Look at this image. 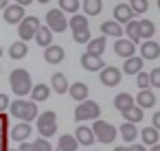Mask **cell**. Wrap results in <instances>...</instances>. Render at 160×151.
Masks as SVG:
<instances>
[{"label":"cell","instance_id":"35","mask_svg":"<svg viewBox=\"0 0 160 151\" xmlns=\"http://www.w3.org/2000/svg\"><path fill=\"white\" fill-rule=\"evenodd\" d=\"M118 131H121V136H123V138H125L127 142H132V140H136V136H138V129H136V127H134L132 123H123Z\"/></svg>","mask_w":160,"mask_h":151},{"label":"cell","instance_id":"27","mask_svg":"<svg viewBox=\"0 0 160 151\" xmlns=\"http://www.w3.org/2000/svg\"><path fill=\"white\" fill-rule=\"evenodd\" d=\"M86 46H88L86 53H90V55H94V57H101L103 51H105V37H94V40H90Z\"/></svg>","mask_w":160,"mask_h":151},{"label":"cell","instance_id":"29","mask_svg":"<svg viewBox=\"0 0 160 151\" xmlns=\"http://www.w3.org/2000/svg\"><path fill=\"white\" fill-rule=\"evenodd\" d=\"M138 29H140V40H145V42H149L153 37V33H156V24L151 20H140Z\"/></svg>","mask_w":160,"mask_h":151},{"label":"cell","instance_id":"1","mask_svg":"<svg viewBox=\"0 0 160 151\" xmlns=\"http://www.w3.org/2000/svg\"><path fill=\"white\" fill-rule=\"evenodd\" d=\"M9 83H11V90H13L16 96H27V94H31V90H33L31 75H29V70H24V68H16V70L9 75Z\"/></svg>","mask_w":160,"mask_h":151},{"label":"cell","instance_id":"17","mask_svg":"<svg viewBox=\"0 0 160 151\" xmlns=\"http://www.w3.org/2000/svg\"><path fill=\"white\" fill-rule=\"evenodd\" d=\"M31 131H33V129H31L29 123H18V125L11 127V138L22 144V142H27V138L31 136Z\"/></svg>","mask_w":160,"mask_h":151},{"label":"cell","instance_id":"38","mask_svg":"<svg viewBox=\"0 0 160 151\" xmlns=\"http://www.w3.org/2000/svg\"><path fill=\"white\" fill-rule=\"evenodd\" d=\"M136 83H138L140 90H149V85H151V83H149V75H147V72H138V75H136Z\"/></svg>","mask_w":160,"mask_h":151},{"label":"cell","instance_id":"28","mask_svg":"<svg viewBox=\"0 0 160 151\" xmlns=\"http://www.w3.org/2000/svg\"><path fill=\"white\" fill-rule=\"evenodd\" d=\"M27 53H29V46H27L24 42H20V40L9 46V57H11V59H24Z\"/></svg>","mask_w":160,"mask_h":151},{"label":"cell","instance_id":"11","mask_svg":"<svg viewBox=\"0 0 160 151\" xmlns=\"http://www.w3.org/2000/svg\"><path fill=\"white\" fill-rule=\"evenodd\" d=\"M81 66H83V70H88V72H101V70L105 68L103 59H101V57H94V55H90V53H83V55H81Z\"/></svg>","mask_w":160,"mask_h":151},{"label":"cell","instance_id":"21","mask_svg":"<svg viewBox=\"0 0 160 151\" xmlns=\"http://www.w3.org/2000/svg\"><path fill=\"white\" fill-rule=\"evenodd\" d=\"M101 33H103V37H105V35H110V37H116V40H121V35H123L125 31H123V27H121L118 22H114V20H108V22H103V24H101Z\"/></svg>","mask_w":160,"mask_h":151},{"label":"cell","instance_id":"6","mask_svg":"<svg viewBox=\"0 0 160 151\" xmlns=\"http://www.w3.org/2000/svg\"><path fill=\"white\" fill-rule=\"evenodd\" d=\"M99 114H101L99 103H94L90 99L75 107V120H79V123H83V120H99Z\"/></svg>","mask_w":160,"mask_h":151},{"label":"cell","instance_id":"16","mask_svg":"<svg viewBox=\"0 0 160 151\" xmlns=\"http://www.w3.org/2000/svg\"><path fill=\"white\" fill-rule=\"evenodd\" d=\"M134 51H136V44H132L129 40H116V44H114V53L123 59L134 57Z\"/></svg>","mask_w":160,"mask_h":151},{"label":"cell","instance_id":"9","mask_svg":"<svg viewBox=\"0 0 160 151\" xmlns=\"http://www.w3.org/2000/svg\"><path fill=\"white\" fill-rule=\"evenodd\" d=\"M99 79H101V83H103V85L114 88V85H118V83H121V70H118V68H114V66H105V68L99 72Z\"/></svg>","mask_w":160,"mask_h":151},{"label":"cell","instance_id":"24","mask_svg":"<svg viewBox=\"0 0 160 151\" xmlns=\"http://www.w3.org/2000/svg\"><path fill=\"white\" fill-rule=\"evenodd\" d=\"M51 88H53L57 94H64V92H68L70 83H68L66 75H62V72H55V75L51 77Z\"/></svg>","mask_w":160,"mask_h":151},{"label":"cell","instance_id":"44","mask_svg":"<svg viewBox=\"0 0 160 151\" xmlns=\"http://www.w3.org/2000/svg\"><path fill=\"white\" fill-rule=\"evenodd\" d=\"M2 129H5V116L0 114V134H2Z\"/></svg>","mask_w":160,"mask_h":151},{"label":"cell","instance_id":"22","mask_svg":"<svg viewBox=\"0 0 160 151\" xmlns=\"http://www.w3.org/2000/svg\"><path fill=\"white\" fill-rule=\"evenodd\" d=\"M75 140H77L79 144H83V147H90V144L94 142V134H92L90 127L79 125V127H77V134H75Z\"/></svg>","mask_w":160,"mask_h":151},{"label":"cell","instance_id":"3","mask_svg":"<svg viewBox=\"0 0 160 151\" xmlns=\"http://www.w3.org/2000/svg\"><path fill=\"white\" fill-rule=\"evenodd\" d=\"M68 27L72 29V37H75V42L77 44H88L92 37H90V27H88V18L86 16H72L70 18V22H68Z\"/></svg>","mask_w":160,"mask_h":151},{"label":"cell","instance_id":"12","mask_svg":"<svg viewBox=\"0 0 160 151\" xmlns=\"http://www.w3.org/2000/svg\"><path fill=\"white\" fill-rule=\"evenodd\" d=\"M68 94L77 101V103H83V101H88V94H90V90H88V85L83 83V81H75V83H70V88H68Z\"/></svg>","mask_w":160,"mask_h":151},{"label":"cell","instance_id":"25","mask_svg":"<svg viewBox=\"0 0 160 151\" xmlns=\"http://www.w3.org/2000/svg\"><path fill=\"white\" fill-rule=\"evenodd\" d=\"M123 72L125 75H138L142 72V59L140 57H129L123 61Z\"/></svg>","mask_w":160,"mask_h":151},{"label":"cell","instance_id":"47","mask_svg":"<svg viewBox=\"0 0 160 151\" xmlns=\"http://www.w3.org/2000/svg\"><path fill=\"white\" fill-rule=\"evenodd\" d=\"M149 151H160V144H153V147H151Z\"/></svg>","mask_w":160,"mask_h":151},{"label":"cell","instance_id":"34","mask_svg":"<svg viewBox=\"0 0 160 151\" xmlns=\"http://www.w3.org/2000/svg\"><path fill=\"white\" fill-rule=\"evenodd\" d=\"M77 147H79V142L75 140V136H70V134L59 136V149L62 151H77Z\"/></svg>","mask_w":160,"mask_h":151},{"label":"cell","instance_id":"36","mask_svg":"<svg viewBox=\"0 0 160 151\" xmlns=\"http://www.w3.org/2000/svg\"><path fill=\"white\" fill-rule=\"evenodd\" d=\"M123 116H125V123H132V125H134V123H140L145 114H142V110H140V107H136V105H134V107H132V110H127Z\"/></svg>","mask_w":160,"mask_h":151},{"label":"cell","instance_id":"48","mask_svg":"<svg viewBox=\"0 0 160 151\" xmlns=\"http://www.w3.org/2000/svg\"><path fill=\"white\" fill-rule=\"evenodd\" d=\"M0 57H2V46H0Z\"/></svg>","mask_w":160,"mask_h":151},{"label":"cell","instance_id":"32","mask_svg":"<svg viewBox=\"0 0 160 151\" xmlns=\"http://www.w3.org/2000/svg\"><path fill=\"white\" fill-rule=\"evenodd\" d=\"M79 9H81V2H79V0H59V11H62V13H72V16H77Z\"/></svg>","mask_w":160,"mask_h":151},{"label":"cell","instance_id":"50","mask_svg":"<svg viewBox=\"0 0 160 151\" xmlns=\"http://www.w3.org/2000/svg\"><path fill=\"white\" fill-rule=\"evenodd\" d=\"M7 151H18V149H7Z\"/></svg>","mask_w":160,"mask_h":151},{"label":"cell","instance_id":"31","mask_svg":"<svg viewBox=\"0 0 160 151\" xmlns=\"http://www.w3.org/2000/svg\"><path fill=\"white\" fill-rule=\"evenodd\" d=\"M140 138H142V142H145V144H149V147H153V144H158V138H160V131H156L153 127H145V129L140 131Z\"/></svg>","mask_w":160,"mask_h":151},{"label":"cell","instance_id":"46","mask_svg":"<svg viewBox=\"0 0 160 151\" xmlns=\"http://www.w3.org/2000/svg\"><path fill=\"white\" fill-rule=\"evenodd\" d=\"M114 151H129V149H127V147H116Z\"/></svg>","mask_w":160,"mask_h":151},{"label":"cell","instance_id":"5","mask_svg":"<svg viewBox=\"0 0 160 151\" xmlns=\"http://www.w3.org/2000/svg\"><path fill=\"white\" fill-rule=\"evenodd\" d=\"M92 129V134H94V140H99V142H103V144H110V142H114V138H116V127L112 125V123H108V120H94V125L90 127Z\"/></svg>","mask_w":160,"mask_h":151},{"label":"cell","instance_id":"42","mask_svg":"<svg viewBox=\"0 0 160 151\" xmlns=\"http://www.w3.org/2000/svg\"><path fill=\"white\" fill-rule=\"evenodd\" d=\"M0 151H7V136L0 134Z\"/></svg>","mask_w":160,"mask_h":151},{"label":"cell","instance_id":"43","mask_svg":"<svg viewBox=\"0 0 160 151\" xmlns=\"http://www.w3.org/2000/svg\"><path fill=\"white\" fill-rule=\"evenodd\" d=\"M129 151H147V149H145L142 144H132V147H129Z\"/></svg>","mask_w":160,"mask_h":151},{"label":"cell","instance_id":"52","mask_svg":"<svg viewBox=\"0 0 160 151\" xmlns=\"http://www.w3.org/2000/svg\"><path fill=\"white\" fill-rule=\"evenodd\" d=\"M158 44H160V42H158Z\"/></svg>","mask_w":160,"mask_h":151},{"label":"cell","instance_id":"41","mask_svg":"<svg viewBox=\"0 0 160 151\" xmlns=\"http://www.w3.org/2000/svg\"><path fill=\"white\" fill-rule=\"evenodd\" d=\"M151 127H153L156 131H160V112L153 114V125H151Z\"/></svg>","mask_w":160,"mask_h":151},{"label":"cell","instance_id":"15","mask_svg":"<svg viewBox=\"0 0 160 151\" xmlns=\"http://www.w3.org/2000/svg\"><path fill=\"white\" fill-rule=\"evenodd\" d=\"M64 57H66V53L57 44H51L48 48H44V61H48V64H62Z\"/></svg>","mask_w":160,"mask_h":151},{"label":"cell","instance_id":"40","mask_svg":"<svg viewBox=\"0 0 160 151\" xmlns=\"http://www.w3.org/2000/svg\"><path fill=\"white\" fill-rule=\"evenodd\" d=\"M9 105H11V101H9V96H7V94H2V92H0V114H2L5 110H9Z\"/></svg>","mask_w":160,"mask_h":151},{"label":"cell","instance_id":"49","mask_svg":"<svg viewBox=\"0 0 160 151\" xmlns=\"http://www.w3.org/2000/svg\"><path fill=\"white\" fill-rule=\"evenodd\" d=\"M53 151H62V149H59V147H57V149H53Z\"/></svg>","mask_w":160,"mask_h":151},{"label":"cell","instance_id":"37","mask_svg":"<svg viewBox=\"0 0 160 151\" xmlns=\"http://www.w3.org/2000/svg\"><path fill=\"white\" fill-rule=\"evenodd\" d=\"M129 9H132L134 13H145V11L149 9V2H147V0H132V2H129Z\"/></svg>","mask_w":160,"mask_h":151},{"label":"cell","instance_id":"51","mask_svg":"<svg viewBox=\"0 0 160 151\" xmlns=\"http://www.w3.org/2000/svg\"><path fill=\"white\" fill-rule=\"evenodd\" d=\"M158 9H160V0H158Z\"/></svg>","mask_w":160,"mask_h":151},{"label":"cell","instance_id":"10","mask_svg":"<svg viewBox=\"0 0 160 151\" xmlns=\"http://www.w3.org/2000/svg\"><path fill=\"white\" fill-rule=\"evenodd\" d=\"M22 20H24V7H20L18 2H11V5L5 9V22L18 27Z\"/></svg>","mask_w":160,"mask_h":151},{"label":"cell","instance_id":"20","mask_svg":"<svg viewBox=\"0 0 160 151\" xmlns=\"http://www.w3.org/2000/svg\"><path fill=\"white\" fill-rule=\"evenodd\" d=\"M18 151H53V147H51L48 140L38 138V140H33V142H22Z\"/></svg>","mask_w":160,"mask_h":151},{"label":"cell","instance_id":"8","mask_svg":"<svg viewBox=\"0 0 160 151\" xmlns=\"http://www.w3.org/2000/svg\"><path fill=\"white\" fill-rule=\"evenodd\" d=\"M46 27L51 29V33H64L68 29V20L59 9H48L46 11Z\"/></svg>","mask_w":160,"mask_h":151},{"label":"cell","instance_id":"26","mask_svg":"<svg viewBox=\"0 0 160 151\" xmlns=\"http://www.w3.org/2000/svg\"><path fill=\"white\" fill-rule=\"evenodd\" d=\"M31 101L33 103H40V101H46L48 96H51V88L46 85V83H35L33 85V90H31Z\"/></svg>","mask_w":160,"mask_h":151},{"label":"cell","instance_id":"19","mask_svg":"<svg viewBox=\"0 0 160 151\" xmlns=\"http://www.w3.org/2000/svg\"><path fill=\"white\" fill-rule=\"evenodd\" d=\"M136 103H134V96L132 94H127V92H121L118 96H114V107L121 112V114H125L127 110H132Z\"/></svg>","mask_w":160,"mask_h":151},{"label":"cell","instance_id":"45","mask_svg":"<svg viewBox=\"0 0 160 151\" xmlns=\"http://www.w3.org/2000/svg\"><path fill=\"white\" fill-rule=\"evenodd\" d=\"M9 7V2H7V0H0V9H7Z\"/></svg>","mask_w":160,"mask_h":151},{"label":"cell","instance_id":"7","mask_svg":"<svg viewBox=\"0 0 160 151\" xmlns=\"http://www.w3.org/2000/svg\"><path fill=\"white\" fill-rule=\"evenodd\" d=\"M40 27H42L40 18H35V16H24V20L18 24V35H20V42H24V44H27L29 40H33Z\"/></svg>","mask_w":160,"mask_h":151},{"label":"cell","instance_id":"18","mask_svg":"<svg viewBox=\"0 0 160 151\" xmlns=\"http://www.w3.org/2000/svg\"><path fill=\"white\" fill-rule=\"evenodd\" d=\"M134 101H136V107H140V110H149V107L156 105V94H153L151 90H140V94H138Z\"/></svg>","mask_w":160,"mask_h":151},{"label":"cell","instance_id":"14","mask_svg":"<svg viewBox=\"0 0 160 151\" xmlns=\"http://www.w3.org/2000/svg\"><path fill=\"white\" fill-rule=\"evenodd\" d=\"M134 20V11L129 9V5H116L114 7V22H118V24H129Z\"/></svg>","mask_w":160,"mask_h":151},{"label":"cell","instance_id":"4","mask_svg":"<svg viewBox=\"0 0 160 151\" xmlns=\"http://www.w3.org/2000/svg\"><path fill=\"white\" fill-rule=\"evenodd\" d=\"M38 131H40V138H51L57 134V114L55 112H42L38 116Z\"/></svg>","mask_w":160,"mask_h":151},{"label":"cell","instance_id":"39","mask_svg":"<svg viewBox=\"0 0 160 151\" xmlns=\"http://www.w3.org/2000/svg\"><path fill=\"white\" fill-rule=\"evenodd\" d=\"M149 83H151L153 88H160V68H153V70L149 72Z\"/></svg>","mask_w":160,"mask_h":151},{"label":"cell","instance_id":"13","mask_svg":"<svg viewBox=\"0 0 160 151\" xmlns=\"http://www.w3.org/2000/svg\"><path fill=\"white\" fill-rule=\"evenodd\" d=\"M160 57V44L158 42H145L140 44V59H147V61H153Z\"/></svg>","mask_w":160,"mask_h":151},{"label":"cell","instance_id":"2","mask_svg":"<svg viewBox=\"0 0 160 151\" xmlns=\"http://www.w3.org/2000/svg\"><path fill=\"white\" fill-rule=\"evenodd\" d=\"M9 112H11L16 118H20L22 123H31L33 118L40 116V112H38V103H33V101H24V99H16V101L9 105Z\"/></svg>","mask_w":160,"mask_h":151},{"label":"cell","instance_id":"30","mask_svg":"<svg viewBox=\"0 0 160 151\" xmlns=\"http://www.w3.org/2000/svg\"><path fill=\"white\" fill-rule=\"evenodd\" d=\"M101 7H103L101 0H83V2H81V9L86 11V16H99Z\"/></svg>","mask_w":160,"mask_h":151},{"label":"cell","instance_id":"23","mask_svg":"<svg viewBox=\"0 0 160 151\" xmlns=\"http://www.w3.org/2000/svg\"><path fill=\"white\" fill-rule=\"evenodd\" d=\"M33 40H35V44H38V46L48 48V46L53 44V33H51V29H48V27H40Z\"/></svg>","mask_w":160,"mask_h":151},{"label":"cell","instance_id":"33","mask_svg":"<svg viewBox=\"0 0 160 151\" xmlns=\"http://www.w3.org/2000/svg\"><path fill=\"white\" fill-rule=\"evenodd\" d=\"M123 31L127 33V40H129L132 44L140 42V29H138V22H136V20H132L129 24H125V29H123Z\"/></svg>","mask_w":160,"mask_h":151}]
</instances>
